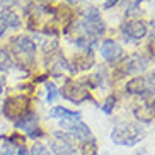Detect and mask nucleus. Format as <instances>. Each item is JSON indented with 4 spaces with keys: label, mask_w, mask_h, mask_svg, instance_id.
Wrapping results in <instances>:
<instances>
[{
    "label": "nucleus",
    "mask_w": 155,
    "mask_h": 155,
    "mask_svg": "<svg viewBox=\"0 0 155 155\" xmlns=\"http://www.w3.org/2000/svg\"><path fill=\"white\" fill-rule=\"evenodd\" d=\"M143 131L137 124H130V123H121L116 124L114 130L111 131V140L116 145H123V147H133L137 145L140 140H143Z\"/></svg>",
    "instance_id": "f257e3e1"
},
{
    "label": "nucleus",
    "mask_w": 155,
    "mask_h": 155,
    "mask_svg": "<svg viewBox=\"0 0 155 155\" xmlns=\"http://www.w3.org/2000/svg\"><path fill=\"white\" fill-rule=\"evenodd\" d=\"M29 107V97L21 94V96H14L4 102V114L10 121H17L19 118H22L28 113Z\"/></svg>",
    "instance_id": "f03ea898"
},
{
    "label": "nucleus",
    "mask_w": 155,
    "mask_h": 155,
    "mask_svg": "<svg viewBox=\"0 0 155 155\" xmlns=\"http://www.w3.org/2000/svg\"><path fill=\"white\" fill-rule=\"evenodd\" d=\"M12 46H14V51L21 56L22 61H26V63H32L34 61L36 43L32 39H29L28 36H17L12 39Z\"/></svg>",
    "instance_id": "7ed1b4c3"
},
{
    "label": "nucleus",
    "mask_w": 155,
    "mask_h": 155,
    "mask_svg": "<svg viewBox=\"0 0 155 155\" xmlns=\"http://www.w3.org/2000/svg\"><path fill=\"white\" fill-rule=\"evenodd\" d=\"M60 126H61V130H65V131L68 133V135H72V137H75L77 140H89L92 135L91 128L87 126L84 121H80V119H61L60 121Z\"/></svg>",
    "instance_id": "20e7f679"
},
{
    "label": "nucleus",
    "mask_w": 155,
    "mask_h": 155,
    "mask_svg": "<svg viewBox=\"0 0 155 155\" xmlns=\"http://www.w3.org/2000/svg\"><path fill=\"white\" fill-rule=\"evenodd\" d=\"M147 24L143 21H138V19H133V21H128V22L123 24L121 28V32L126 41H140L147 36Z\"/></svg>",
    "instance_id": "39448f33"
},
{
    "label": "nucleus",
    "mask_w": 155,
    "mask_h": 155,
    "mask_svg": "<svg viewBox=\"0 0 155 155\" xmlns=\"http://www.w3.org/2000/svg\"><path fill=\"white\" fill-rule=\"evenodd\" d=\"M124 89H126L128 94H133V96H152V94H155V84L150 78L145 77L131 78Z\"/></svg>",
    "instance_id": "423d86ee"
},
{
    "label": "nucleus",
    "mask_w": 155,
    "mask_h": 155,
    "mask_svg": "<svg viewBox=\"0 0 155 155\" xmlns=\"http://www.w3.org/2000/svg\"><path fill=\"white\" fill-rule=\"evenodd\" d=\"M60 96L67 97L68 101H72L75 104H80L84 99H89L85 85L84 84H78V82H73V80H67L63 91L60 92Z\"/></svg>",
    "instance_id": "0eeeda50"
},
{
    "label": "nucleus",
    "mask_w": 155,
    "mask_h": 155,
    "mask_svg": "<svg viewBox=\"0 0 155 155\" xmlns=\"http://www.w3.org/2000/svg\"><path fill=\"white\" fill-rule=\"evenodd\" d=\"M50 148L55 155H73L75 148H73L72 141L65 133H53V137L50 140Z\"/></svg>",
    "instance_id": "6e6552de"
},
{
    "label": "nucleus",
    "mask_w": 155,
    "mask_h": 155,
    "mask_svg": "<svg viewBox=\"0 0 155 155\" xmlns=\"http://www.w3.org/2000/svg\"><path fill=\"white\" fill-rule=\"evenodd\" d=\"M101 55L106 61L113 63V61H118V60L123 58V48L114 39H104L101 45Z\"/></svg>",
    "instance_id": "1a4fd4ad"
},
{
    "label": "nucleus",
    "mask_w": 155,
    "mask_h": 155,
    "mask_svg": "<svg viewBox=\"0 0 155 155\" xmlns=\"http://www.w3.org/2000/svg\"><path fill=\"white\" fill-rule=\"evenodd\" d=\"M148 65V58H145L143 55H131L130 58H126L123 61V73H140L147 70Z\"/></svg>",
    "instance_id": "9d476101"
},
{
    "label": "nucleus",
    "mask_w": 155,
    "mask_h": 155,
    "mask_svg": "<svg viewBox=\"0 0 155 155\" xmlns=\"http://www.w3.org/2000/svg\"><path fill=\"white\" fill-rule=\"evenodd\" d=\"M46 67L50 68V72L53 73V75H61V72H72V67H70V63L65 60V56L61 55V53H56L55 55L51 53L50 58H48V61H46Z\"/></svg>",
    "instance_id": "9b49d317"
},
{
    "label": "nucleus",
    "mask_w": 155,
    "mask_h": 155,
    "mask_svg": "<svg viewBox=\"0 0 155 155\" xmlns=\"http://www.w3.org/2000/svg\"><path fill=\"white\" fill-rule=\"evenodd\" d=\"M15 128L26 131V133H28V137H29L32 131H36L38 128H39V123H38V114L32 113V111H28L22 118H19L17 121H15Z\"/></svg>",
    "instance_id": "f8f14e48"
},
{
    "label": "nucleus",
    "mask_w": 155,
    "mask_h": 155,
    "mask_svg": "<svg viewBox=\"0 0 155 155\" xmlns=\"http://www.w3.org/2000/svg\"><path fill=\"white\" fill-rule=\"evenodd\" d=\"M50 118H58L60 121L61 119H80V113L78 111H70L63 106H55L50 111Z\"/></svg>",
    "instance_id": "ddd939ff"
},
{
    "label": "nucleus",
    "mask_w": 155,
    "mask_h": 155,
    "mask_svg": "<svg viewBox=\"0 0 155 155\" xmlns=\"http://www.w3.org/2000/svg\"><path fill=\"white\" fill-rule=\"evenodd\" d=\"M0 15H2V19H4V22L7 24V28L10 29H19L21 28V17H19L17 14H15L14 10H0Z\"/></svg>",
    "instance_id": "4468645a"
},
{
    "label": "nucleus",
    "mask_w": 155,
    "mask_h": 155,
    "mask_svg": "<svg viewBox=\"0 0 155 155\" xmlns=\"http://www.w3.org/2000/svg\"><path fill=\"white\" fill-rule=\"evenodd\" d=\"M75 45H77L82 51H91L92 53L94 46L97 45V38L89 36V34H84V36H78L77 39H75Z\"/></svg>",
    "instance_id": "2eb2a0df"
},
{
    "label": "nucleus",
    "mask_w": 155,
    "mask_h": 155,
    "mask_svg": "<svg viewBox=\"0 0 155 155\" xmlns=\"http://www.w3.org/2000/svg\"><path fill=\"white\" fill-rule=\"evenodd\" d=\"M14 58L7 48H0V72H9L14 67Z\"/></svg>",
    "instance_id": "dca6fc26"
},
{
    "label": "nucleus",
    "mask_w": 155,
    "mask_h": 155,
    "mask_svg": "<svg viewBox=\"0 0 155 155\" xmlns=\"http://www.w3.org/2000/svg\"><path fill=\"white\" fill-rule=\"evenodd\" d=\"M73 63H75V67H80V68H91V65L94 63V56L91 51H84L75 56Z\"/></svg>",
    "instance_id": "f3484780"
},
{
    "label": "nucleus",
    "mask_w": 155,
    "mask_h": 155,
    "mask_svg": "<svg viewBox=\"0 0 155 155\" xmlns=\"http://www.w3.org/2000/svg\"><path fill=\"white\" fill-rule=\"evenodd\" d=\"M58 97H60V91H58V87L55 85V82H46V101L53 102Z\"/></svg>",
    "instance_id": "a211bd4d"
},
{
    "label": "nucleus",
    "mask_w": 155,
    "mask_h": 155,
    "mask_svg": "<svg viewBox=\"0 0 155 155\" xmlns=\"http://www.w3.org/2000/svg\"><path fill=\"white\" fill-rule=\"evenodd\" d=\"M82 153H84V155H96V153H97L96 141L92 140V138H89V140L84 141V145H82Z\"/></svg>",
    "instance_id": "6ab92c4d"
},
{
    "label": "nucleus",
    "mask_w": 155,
    "mask_h": 155,
    "mask_svg": "<svg viewBox=\"0 0 155 155\" xmlns=\"http://www.w3.org/2000/svg\"><path fill=\"white\" fill-rule=\"evenodd\" d=\"M84 19H89V21H96V19H101V14L96 7H87L84 10Z\"/></svg>",
    "instance_id": "aec40b11"
},
{
    "label": "nucleus",
    "mask_w": 155,
    "mask_h": 155,
    "mask_svg": "<svg viewBox=\"0 0 155 155\" xmlns=\"http://www.w3.org/2000/svg\"><path fill=\"white\" fill-rule=\"evenodd\" d=\"M114 106H116V97L114 96H109L107 99L104 101V104H102V111H104L106 114H111L114 109Z\"/></svg>",
    "instance_id": "412c9836"
},
{
    "label": "nucleus",
    "mask_w": 155,
    "mask_h": 155,
    "mask_svg": "<svg viewBox=\"0 0 155 155\" xmlns=\"http://www.w3.org/2000/svg\"><path fill=\"white\" fill-rule=\"evenodd\" d=\"M31 155H50V152H48V148H46L43 143H34V145L31 147V152H29Z\"/></svg>",
    "instance_id": "4be33fe9"
},
{
    "label": "nucleus",
    "mask_w": 155,
    "mask_h": 155,
    "mask_svg": "<svg viewBox=\"0 0 155 155\" xmlns=\"http://www.w3.org/2000/svg\"><path fill=\"white\" fill-rule=\"evenodd\" d=\"M19 0H0V10H7L10 7H14Z\"/></svg>",
    "instance_id": "5701e85b"
},
{
    "label": "nucleus",
    "mask_w": 155,
    "mask_h": 155,
    "mask_svg": "<svg viewBox=\"0 0 155 155\" xmlns=\"http://www.w3.org/2000/svg\"><path fill=\"white\" fill-rule=\"evenodd\" d=\"M0 155H15V152H14V147L10 145H5L4 148H2V150H0Z\"/></svg>",
    "instance_id": "b1692460"
},
{
    "label": "nucleus",
    "mask_w": 155,
    "mask_h": 155,
    "mask_svg": "<svg viewBox=\"0 0 155 155\" xmlns=\"http://www.w3.org/2000/svg\"><path fill=\"white\" fill-rule=\"evenodd\" d=\"M7 29H9V28H7V24L4 22V19H2V15H0V38L5 34V31H7Z\"/></svg>",
    "instance_id": "393cba45"
},
{
    "label": "nucleus",
    "mask_w": 155,
    "mask_h": 155,
    "mask_svg": "<svg viewBox=\"0 0 155 155\" xmlns=\"http://www.w3.org/2000/svg\"><path fill=\"white\" fill-rule=\"evenodd\" d=\"M121 0H106L104 2V9H111V7H114L116 4H119Z\"/></svg>",
    "instance_id": "a878e982"
},
{
    "label": "nucleus",
    "mask_w": 155,
    "mask_h": 155,
    "mask_svg": "<svg viewBox=\"0 0 155 155\" xmlns=\"http://www.w3.org/2000/svg\"><path fill=\"white\" fill-rule=\"evenodd\" d=\"M15 155H31L28 152V148H26V147H19V150H17V153Z\"/></svg>",
    "instance_id": "bb28decb"
},
{
    "label": "nucleus",
    "mask_w": 155,
    "mask_h": 155,
    "mask_svg": "<svg viewBox=\"0 0 155 155\" xmlns=\"http://www.w3.org/2000/svg\"><path fill=\"white\" fill-rule=\"evenodd\" d=\"M4 85H5L4 78H0V94H2V92H4Z\"/></svg>",
    "instance_id": "cd10ccee"
},
{
    "label": "nucleus",
    "mask_w": 155,
    "mask_h": 155,
    "mask_svg": "<svg viewBox=\"0 0 155 155\" xmlns=\"http://www.w3.org/2000/svg\"><path fill=\"white\" fill-rule=\"evenodd\" d=\"M150 80L155 84V70H152V72H150Z\"/></svg>",
    "instance_id": "c85d7f7f"
},
{
    "label": "nucleus",
    "mask_w": 155,
    "mask_h": 155,
    "mask_svg": "<svg viewBox=\"0 0 155 155\" xmlns=\"http://www.w3.org/2000/svg\"><path fill=\"white\" fill-rule=\"evenodd\" d=\"M150 50L153 51V55H155V41H153V43H152V45H150Z\"/></svg>",
    "instance_id": "c756f323"
},
{
    "label": "nucleus",
    "mask_w": 155,
    "mask_h": 155,
    "mask_svg": "<svg viewBox=\"0 0 155 155\" xmlns=\"http://www.w3.org/2000/svg\"><path fill=\"white\" fill-rule=\"evenodd\" d=\"M2 106H4V102H2V101H0V114L4 113V107H2Z\"/></svg>",
    "instance_id": "7c9ffc66"
},
{
    "label": "nucleus",
    "mask_w": 155,
    "mask_h": 155,
    "mask_svg": "<svg viewBox=\"0 0 155 155\" xmlns=\"http://www.w3.org/2000/svg\"><path fill=\"white\" fill-rule=\"evenodd\" d=\"M152 111H153V114H155V99H153V102H152Z\"/></svg>",
    "instance_id": "2f4dec72"
},
{
    "label": "nucleus",
    "mask_w": 155,
    "mask_h": 155,
    "mask_svg": "<svg viewBox=\"0 0 155 155\" xmlns=\"http://www.w3.org/2000/svg\"><path fill=\"white\" fill-rule=\"evenodd\" d=\"M68 2H70V4H75V0H68Z\"/></svg>",
    "instance_id": "473e14b6"
}]
</instances>
